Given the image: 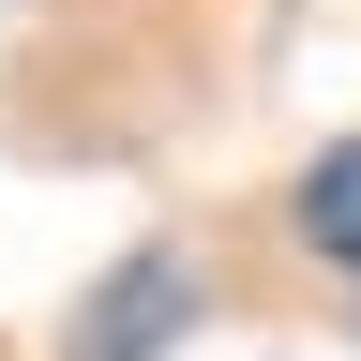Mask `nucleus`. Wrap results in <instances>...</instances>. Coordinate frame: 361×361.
Instances as JSON below:
<instances>
[{
    "instance_id": "obj_1",
    "label": "nucleus",
    "mask_w": 361,
    "mask_h": 361,
    "mask_svg": "<svg viewBox=\"0 0 361 361\" xmlns=\"http://www.w3.org/2000/svg\"><path fill=\"white\" fill-rule=\"evenodd\" d=\"M301 241L331 271H361V135H331V151L301 166Z\"/></svg>"
}]
</instances>
